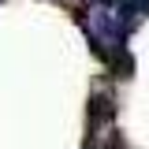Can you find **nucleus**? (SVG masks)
<instances>
[{"instance_id": "obj_1", "label": "nucleus", "mask_w": 149, "mask_h": 149, "mask_svg": "<svg viewBox=\"0 0 149 149\" xmlns=\"http://www.w3.org/2000/svg\"><path fill=\"white\" fill-rule=\"evenodd\" d=\"M108 116H112V101H108V97H97L93 108H90V119H93V123H101V119H108Z\"/></svg>"}]
</instances>
